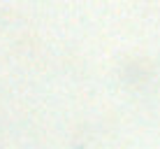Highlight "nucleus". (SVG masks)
Wrapping results in <instances>:
<instances>
[]
</instances>
